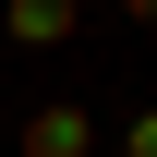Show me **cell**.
I'll return each mask as SVG.
<instances>
[{"label": "cell", "instance_id": "1", "mask_svg": "<svg viewBox=\"0 0 157 157\" xmlns=\"http://www.w3.org/2000/svg\"><path fill=\"white\" fill-rule=\"evenodd\" d=\"M24 157H97V121L60 97V109H36V121H24Z\"/></svg>", "mask_w": 157, "mask_h": 157}, {"label": "cell", "instance_id": "2", "mask_svg": "<svg viewBox=\"0 0 157 157\" xmlns=\"http://www.w3.org/2000/svg\"><path fill=\"white\" fill-rule=\"evenodd\" d=\"M0 24H12L24 48H60V36L85 24V0H0Z\"/></svg>", "mask_w": 157, "mask_h": 157}, {"label": "cell", "instance_id": "3", "mask_svg": "<svg viewBox=\"0 0 157 157\" xmlns=\"http://www.w3.org/2000/svg\"><path fill=\"white\" fill-rule=\"evenodd\" d=\"M121 145H133V157H157V109H145V121H133V133H121Z\"/></svg>", "mask_w": 157, "mask_h": 157}, {"label": "cell", "instance_id": "4", "mask_svg": "<svg viewBox=\"0 0 157 157\" xmlns=\"http://www.w3.org/2000/svg\"><path fill=\"white\" fill-rule=\"evenodd\" d=\"M121 12H133V24H157V0H121Z\"/></svg>", "mask_w": 157, "mask_h": 157}]
</instances>
